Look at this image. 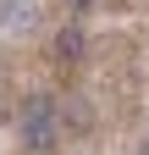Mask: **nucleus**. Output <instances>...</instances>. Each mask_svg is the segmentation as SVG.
Segmentation results:
<instances>
[{
  "label": "nucleus",
  "instance_id": "nucleus-4",
  "mask_svg": "<svg viewBox=\"0 0 149 155\" xmlns=\"http://www.w3.org/2000/svg\"><path fill=\"white\" fill-rule=\"evenodd\" d=\"M66 11H78V17H83V11H94V0H66Z\"/></svg>",
  "mask_w": 149,
  "mask_h": 155
},
{
  "label": "nucleus",
  "instance_id": "nucleus-5",
  "mask_svg": "<svg viewBox=\"0 0 149 155\" xmlns=\"http://www.w3.org/2000/svg\"><path fill=\"white\" fill-rule=\"evenodd\" d=\"M138 155H149V144H144V150H138Z\"/></svg>",
  "mask_w": 149,
  "mask_h": 155
},
{
  "label": "nucleus",
  "instance_id": "nucleus-2",
  "mask_svg": "<svg viewBox=\"0 0 149 155\" xmlns=\"http://www.w3.org/2000/svg\"><path fill=\"white\" fill-rule=\"evenodd\" d=\"M83 50H88V39H83L78 22H66L61 33H55V61H66V67H72V61H83Z\"/></svg>",
  "mask_w": 149,
  "mask_h": 155
},
{
  "label": "nucleus",
  "instance_id": "nucleus-3",
  "mask_svg": "<svg viewBox=\"0 0 149 155\" xmlns=\"http://www.w3.org/2000/svg\"><path fill=\"white\" fill-rule=\"evenodd\" d=\"M33 22V0H0V28H28Z\"/></svg>",
  "mask_w": 149,
  "mask_h": 155
},
{
  "label": "nucleus",
  "instance_id": "nucleus-1",
  "mask_svg": "<svg viewBox=\"0 0 149 155\" xmlns=\"http://www.w3.org/2000/svg\"><path fill=\"white\" fill-rule=\"evenodd\" d=\"M22 144L33 150V155H44V150H55V139H61V116H55V100L50 94H33V100L22 105Z\"/></svg>",
  "mask_w": 149,
  "mask_h": 155
}]
</instances>
